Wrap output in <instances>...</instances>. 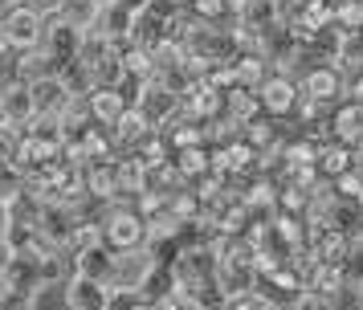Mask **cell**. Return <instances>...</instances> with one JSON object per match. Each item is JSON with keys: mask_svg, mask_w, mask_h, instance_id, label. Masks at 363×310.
Segmentation results:
<instances>
[{"mask_svg": "<svg viewBox=\"0 0 363 310\" xmlns=\"http://www.w3.org/2000/svg\"><path fill=\"white\" fill-rule=\"evenodd\" d=\"M99 241L111 249V253H135V249H147L151 245V225L143 209H131V204H111V212L102 216L99 225Z\"/></svg>", "mask_w": 363, "mask_h": 310, "instance_id": "obj_1", "label": "cell"}, {"mask_svg": "<svg viewBox=\"0 0 363 310\" xmlns=\"http://www.w3.org/2000/svg\"><path fill=\"white\" fill-rule=\"evenodd\" d=\"M82 45H86V33L66 25L62 16H53V21H45V33H41V45L37 49H41L57 70H66V65H74L82 57Z\"/></svg>", "mask_w": 363, "mask_h": 310, "instance_id": "obj_2", "label": "cell"}, {"mask_svg": "<svg viewBox=\"0 0 363 310\" xmlns=\"http://www.w3.org/2000/svg\"><path fill=\"white\" fill-rule=\"evenodd\" d=\"M0 21L9 29V41L17 53H29V49L41 45V33H45V16L33 13L29 4H13V9H0Z\"/></svg>", "mask_w": 363, "mask_h": 310, "instance_id": "obj_3", "label": "cell"}, {"mask_svg": "<svg viewBox=\"0 0 363 310\" xmlns=\"http://www.w3.org/2000/svg\"><path fill=\"white\" fill-rule=\"evenodd\" d=\"M29 90H33V111L37 118H50V123H62L74 106V90H69L62 74H53V78H41V82H29Z\"/></svg>", "mask_w": 363, "mask_h": 310, "instance_id": "obj_4", "label": "cell"}, {"mask_svg": "<svg viewBox=\"0 0 363 310\" xmlns=\"http://www.w3.org/2000/svg\"><path fill=\"white\" fill-rule=\"evenodd\" d=\"M281 0H237L233 4V16H237V29H241V41L249 33H274L281 21Z\"/></svg>", "mask_w": 363, "mask_h": 310, "instance_id": "obj_5", "label": "cell"}, {"mask_svg": "<svg viewBox=\"0 0 363 310\" xmlns=\"http://www.w3.org/2000/svg\"><path fill=\"white\" fill-rule=\"evenodd\" d=\"M155 274V258L151 249H135V253H118L115 261V277H111V290H127L139 294L147 286V277Z\"/></svg>", "mask_w": 363, "mask_h": 310, "instance_id": "obj_6", "label": "cell"}, {"mask_svg": "<svg viewBox=\"0 0 363 310\" xmlns=\"http://www.w3.org/2000/svg\"><path fill=\"white\" fill-rule=\"evenodd\" d=\"M66 306L69 310H111L115 306V290H111L106 282L74 274L66 282Z\"/></svg>", "mask_w": 363, "mask_h": 310, "instance_id": "obj_7", "label": "cell"}, {"mask_svg": "<svg viewBox=\"0 0 363 310\" xmlns=\"http://www.w3.org/2000/svg\"><path fill=\"white\" fill-rule=\"evenodd\" d=\"M90 33H99V37H106L111 45H127L135 37V13L127 9V4H106L99 13V21H94V29Z\"/></svg>", "mask_w": 363, "mask_h": 310, "instance_id": "obj_8", "label": "cell"}, {"mask_svg": "<svg viewBox=\"0 0 363 310\" xmlns=\"http://www.w3.org/2000/svg\"><path fill=\"white\" fill-rule=\"evenodd\" d=\"M115 261H118V253H111L102 241H94V245H86V249L74 253V270H78L82 277H94V282H106V286H111Z\"/></svg>", "mask_w": 363, "mask_h": 310, "instance_id": "obj_9", "label": "cell"}, {"mask_svg": "<svg viewBox=\"0 0 363 310\" xmlns=\"http://www.w3.org/2000/svg\"><path fill=\"white\" fill-rule=\"evenodd\" d=\"M4 282H9V290L37 294L41 290V258L37 253H13L9 270H4Z\"/></svg>", "mask_w": 363, "mask_h": 310, "instance_id": "obj_10", "label": "cell"}, {"mask_svg": "<svg viewBox=\"0 0 363 310\" xmlns=\"http://www.w3.org/2000/svg\"><path fill=\"white\" fill-rule=\"evenodd\" d=\"M0 102H4V111H9V123L13 127H29L37 118L33 111V90H29V82H17V86H9L4 94H0Z\"/></svg>", "mask_w": 363, "mask_h": 310, "instance_id": "obj_11", "label": "cell"}, {"mask_svg": "<svg viewBox=\"0 0 363 310\" xmlns=\"http://www.w3.org/2000/svg\"><path fill=\"white\" fill-rule=\"evenodd\" d=\"M294 82L290 78H265L262 82V90H257V102H262L269 114H286V111H294Z\"/></svg>", "mask_w": 363, "mask_h": 310, "instance_id": "obj_12", "label": "cell"}, {"mask_svg": "<svg viewBox=\"0 0 363 310\" xmlns=\"http://www.w3.org/2000/svg\"><path fill=\"white\" fill-rule=\"evenodd\" d=\"M302 94L311 102H335L343 94V74L339 70H314L311 78L302 82Z\"/></svg>", "mask_w": 363, "mask_h": 310, "instance_id": "obj_13", "label": "cell"}, {"mask_svg": "<svg viewBox=\"0 0 363 310\" xmlns=\"http://www.w3.org/2000/svg\"><path fill=\"white\" fill-rule=\"evenodd\" d=\"M99 13H102V4H99V0H66L57 16H62L66 25H74V29L90 33V29H94V21H99Z\"/></svg>", "mask_w": 363, "mask_h": 310, "instance_id": "obj_14", "label": "cell"}, {"mask_svg": "<svg viewBox=\"0 0 363 310\" xmlns=\"http://www.w3.org/2000/svg\"><path fill=\"white\" fill-rule=\"evenodd\" d=\"M25 192V172L13 160H0V200H17Z\"/></svg>", "mask_w": 363, "mask_h": 310, "instance_id": "obj_15", "label": "cell"}, {"mask_svg": "<svg viewBox=\"0 0 363 310\" xmlns=\"http://www.w3.org/2000/svg\"><path fill=\"white\" fill-rule=\"evenodd\" d=\"M330 310H363V286H343L330 298Z\"/></svg>", "mask_w": 363, "mask_h": 310, "instance_id": "obj_16", "label": "cell"}, {"mask_svg": "<svg viewBox=\"0 0 363 310\" xmlns=\"http://www.w3.org/2000/svg\"><path fill=\"white\" fill-rule=\"evenodd\" d=\"M33 298L37 294H25V290H9L0 298V310H33Z\"/></svg>", "mask_w": 363, "mask_h": 310, "instance_id": "obj_17", "label": "cell"}, {"mask_svg": "<svg viewBox=\"0 0 363 310\" xmlns=\"http://www.w3.org/2000/svg\"><path fill=\"white\" fill-rule=\"evenodd\" d=\"M25 4H29L33 13H41L45 21H53V16L62 13V4H66V0H25Z\"/></svg>", "mask_w": 363, "mask_h": 310, "instance_id": "obj_18", "label": "cell"}, {"mask_svg": "<svg viewBox=\"0 0 363 310\" xmlns=\"http://www.w3.org/2000/svg\"><path fill=\"white\" fill-rule=\"evenodd\" d=\"M9 57H17V49L9 41V29H4V21H0V65L9 62Z\"/></svg>", "mask_w": 363, "mask_h": 310, "instance_id": "obj_19", "label": "cell"}, {"mask_svg": "<svg viewBox=\"0 0 363 310\" xmlns=\"http://www.w3.org/2000/svg\"><path fill=\"white\" fill-rule=\"evenodd\" d=\"M9 228H13V209H9V200H0V241H4Z\"/></svg>", "mask_w": 363, "mask_h": 310, "instance_id": "obj_20", "label": "cell"}, {"mask_svg": "<svg viewBox=\"0 0 363 310\" xmlns=\"http://www.w3.org/2000/svg\"><path fill=\"white\" fill-rule=\"evenodd\" d=\"M9 261H13V249H9V241H0V277L9 270Z\"/></svg>", "mask_w": 363, "mask_h": 310, "instance_id": "obj_21", "label": "cell"}, {"mask_svg": "<svg viewBox=\"0 0 363 310\" xmlns=\"http://www.w3.org/2000/svg\"><path fill=\"white\" fill-rule=\"evenodd\" d=\"M4 127H13V123H9V111H4V102H0V131Z\"/></svg>", "mask_w": 363, "mask_h": 310, "instance_id": "obj_22", "label": "cell"}, {"mask_svg": "<svg viewBox=\"0 0 363 310\" xmlns=\"http://www.w3.org/2000/svg\"><path fill=\"white\" fill-rule=\"evenodd\" d=\"M13 4H25V0H0V9H13Z\"/></svg>", "mask_w": 363, "mask_h": 310, "instance_id": "obj_23", "label": "cell"}, {"mask_svg": "<svg viewBox=\"0 0 363 310\" xmlns=\"http://www.w3.org/2000/svg\"><path fill=\"white\" fill-rule=\"evenodd\" d=\"M99 4H102V9H106V4H118V0H99Z\"/></svg>", "mask_w": 363, "mask_h": 310, "instance_id": "obj_24", "label": "cell"}]
</instances>
